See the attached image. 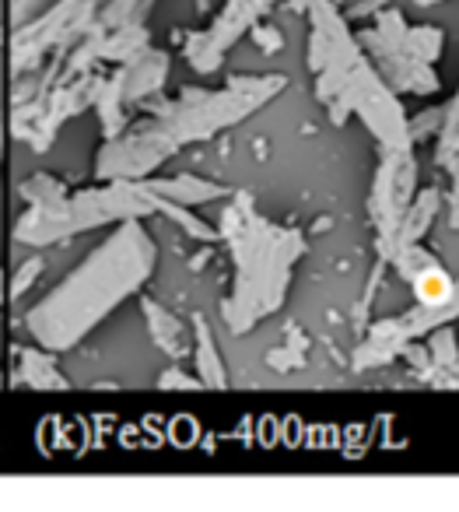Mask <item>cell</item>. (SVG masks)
Masks as SVG:
<instances>
[{"label": "cell", "instance_id": "6da1fadb", "mask_svg": "<svg viewBox=\"0 0 459 512\" xmlns=\"http://www.w3.org/2000/svg\"><path fill=\"white\" fill-rule=\"evenodd\" d=\"M417 295H421L424 302H442L445 295H449V281L442 278V274H424L421 281H417Z\"/></svg>", "mask_w": 459, "mask_h": 512}]
</instances>
